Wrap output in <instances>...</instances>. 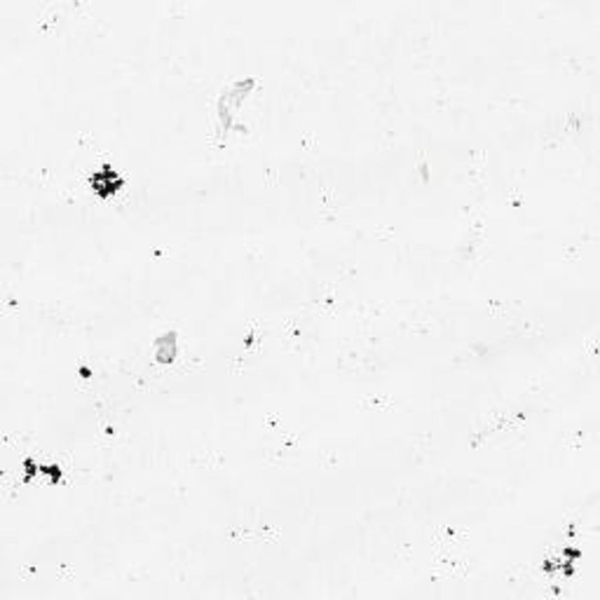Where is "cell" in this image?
Masks as SVG:
<instances>
[{"label": "cell", "instance_id": "7a4b0ae2", "mask_svg": "<svg viewBox=\"0 0 600 600\" xmlns=\"http://www.w3.org/2000/svg\"><path fill=\"white\" fill-rule=\"evenodd\" d=\"M153 350H155V359H158L160 363L174 361V356H176V336H174V333H164L162 338L155 340Z\"/></svg>", "mask_w": 600, "mask_h": 600}, {"label": "cell", "instance_id": "6da1fadb", "mask_svg": "<svg viewBox=\"0 0 600 600\" xmlns=\"http://www.w3.org/2000/svg\"><path fill=\"white\" fill-rule=\"evenodd\" d=\"M89 183H92V188H94L96 193L101 195V197H106V195L115 193L118 188H122V178L115 174L113 169H108V167L103 171H96V174H92Z\"/></svg>", "mask_w": 600, "mask_h": 600}]
</instances>
